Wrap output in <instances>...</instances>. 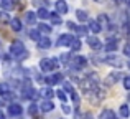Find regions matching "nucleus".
<instances>
[{"label": "nucleus", "instance_id": "3", "mask_svg": "<svg viewBox=\"0 0 130 119\" xmlns=\"http://www.w3.org/2000/svg\"><path fill=\"white\" fill-rule=\"evenodd\" d=\"M104 61H105L107 64H110V66H115V68H124V66H125L124 60L119 58V56H114V55H110V56H107V58H104Z\"/></svg>", "mask_w": 130, "mask_h": 119}, {"label": "nucleus", "instance_id": "25", "mask_svg": "<svg viewBox=\"0 0 130 119\" xmlns=\"http://www.w3.org/2000/svg\"><path fill=\"white\" fill-rule=\"evenodd\" d=\"M7 93H10V84L8 83H0V96H5Z\"/></svg>", "mask_w": 130, "mask_h": 119}, {"label": "nucleus", "instance_id": "21", "mask_svg": "<svg viewBox=\"0 0 130 119\" xmlns=\"http://www.w3.org/2000/svg\"><path fill=\"white\" fill-rule=\"evenodd\" d=\"M28 35H30V38H31V40H35L36 43H38L40 40H41V33H40V30H30V32H28Z\"/></svg>", "mask_w": 130, "mask_h": 119}, {"label": "nucleus", "instance_id": "26", "mask_svg": "<svg viewBox=\"0 0 130 119\" xmlns=\"http://www.w3.org/2000/svg\"><path fill=\"white\" fill-rule=\"evenodd\" d=\"M50 20H51V23H53V25H59V23H61L59 13H51V15H50Z\"/></svg>", "mask_w": 130, "mask_h": 119}, {"label": "nucleus", "instance_id": "14", "mask_svg": "<svg viewBox=\"0 0 130 119\" xmlns=\"http://www.w3.org/2000/svg\"><path fill=\"white\" fill-rule=\"evenodd\" d=\"M36 18H38V17H36L35 12H26L25 20H26V23H28V25H35V23H36Z\"/></svg>", "mask_w": 130, "mask_h": 119}, {"label": "nucleus", "instance_id": "36", "mask_svg": "<svg viewBox=\"0 0 130 119\" xmlns=\"http://www.w3.org/2000/svg\"><path fill=\"white\" fill-rule=\"evenodd\" d=\"M0 22H10V17L7 15L5 12H2L0 13Z\"/></svg>", "mask_w": 130, "mask_h": 119}, {"label": "nucleus", "instance_id": "20", "mask_svg": "<svg viewBox=\"0 0 130 119\" xmlns=\"http://www.w3.org/2000/svg\"><path fill=\"white\" fill-rule=\"evenodd\" d=\"M117 78H122V74L120 73H110L107 76V84H114V83H117Z\"/></svg>", "mask_w": 130, "mask_h": 119}, {"label": "nucleus", "instance_id": "17", "mask_svg": "<svg viewBox=\"0 0 130 119\" xmlns=\"http://www.w3.org/2000/svg\"><path fill=\"white\" fill-rule=\"evenodd\" d=\"M89 28H91L92 33H99L102 30V27L97 23V20H89Z\"/></svg>", "mask_w": 130, "mask_h": 119}, {"label": "nucleus", "instance_id": "42", "mask_svg": "<svg viewBox=\"0 0 130 119\" xmlns=\"http://www.w3.org/2000/svg\"><path fill=\"white\" fill-rule=\"evenodd\" d=\"M84 119H94V117H92L91 114H86V116H84Z\"/></svg>", "mask_w": 130, "mask_h": 119}, {"label": "nucleus", "instance_id": "45", "mask_svg": "<svg viewBox=\"0 0 130 119\" xmlns=\"http://www.w3.org/2000/svg\"><path fill=\"white\" fill-rule=\"evenodd\" d=\"M94 2H102V0H94Z\"/></svg>", "mask_w": 130, "mask_h": 119}, {"label": "nucleus", "instance_id": "46", "mask_svg": "<svg viewBox=\"0 0 130 119\" xmlns=\"http://www.w3.org/2000/svg\"><path fill=\"white\" fill-rule=\"evenodd\" d=\"M128 101H130V96H128Z\"/></svg>", "mask_w": 130, "mask_h": 119}, {"label": "nucleus", "instance_id": "41", "mask_svg": "<svg viewBox=\"0 0 130 119\" xmlns=\"http://www.w3.org/2000/svg\"><path fill=\"white\" fill-rule=\"evenodd\" d=\"M0 119H5V113H3L2 109H0Z\"/></svg>", "mask_w": 130, "mask_h": 119}, {"label": "nucleus", "instance_id": "37", "mask_svg": "<svg viewBox=\"0 0 130 119\" xmlns=\"http://www.w3.org/2000/svg\"><path fill=\"white\" fill-rule=\"evenodd\" d=\"M124 55L127 56V58H130V43H127V45L124 46Z\"/></svg>", "mask_w": 130, "mask_h": 119}, {"label": "nucleus", "instance_id": "22", "mask_svg": "<svg viewBox=\"0 0 130 119\" xmlns=\"http://www.w3.org/2000/svg\"><path fill=\"white\" fill-rule=\"evenodd\" d=\"M2 10H12L13 8V0H0Z\"/></svg>", "mask_w": 130, "mask_h": 119}, {"label": "nucleus", "instance_id": "4", "mask_svg": "<svg viewBox=\"0 0 130 119\" xmlns=\"http://www.w3.org/2000/svg\"><path fill=\"white\" fill-rule=\"evenodd\" d=\"M74 42V36L71 33H63L58 40V46H71Z\"/></svg>", "mask_w": 130, "mask_h": 119}, {"label": "nucleus", "instance_id": "1", "mask_svg": "<svg viewBox=\"0 0 130 119\" xmlns=\"http://www.w3.org/2000/svg\"><path fill=\"white\" fill-rule=\"evenodd\" d=\"M10 55L13 56V58H17V60H25V58H28V51L25 50V45H23L22 42H13L12 45H10Z\"/></svg>", "mask_w": 130, "mask_h": 119}, {"label": "nucleus", "instance_id": "29", "mask_svg": "<svg viewBox=\"0 0 130 119\" xmlns=\"http://www.w3.org/2000/svg\"><path fill=\"white\" fill-rule=\"evenodd\" d=\"M38 30H40V33H50L51 32V27L50 25H46V23H40V25H38Z\"/></svg>", "mask_w": 130, "mask_h": 119}, {"label": "nucleus", "instance_id": "24", "mask_svg": "<svg viewBox=\"0 0 130 119\" xmlns=\"http://www.w3.org/2000/svg\"><path fill=\"white\" fill-rule=\"evenodd\" d=\"M119 113H120L122 117H128L130 116V108H128V104H122L120 109H119Z\"/></svg>", "mask_w": 130, "mask_h": 119}, {"label": "nucleus", "instance_id": "34", "mask_svg": "<svg viewBox=\"0 0 130 119\" xmlns=\"http://www.w3.org/2000/svg\"><path fill=\"white\" fill-rule=\"evenodd\" d=\"M76 33H79V35H86L87 33V30L84 28V27H76V30H74Z\"/></svg>", "mask_w": 130, "mask_h": 119}, {"label": "nucleus", "instance_id": "39", "mask_svg": "<svg viewBox=\"0 0 130 119\" xmlns=\"http://www.w3.org/2000/svg\"><path fill=\"white\" fill-rule=\"evenodd\" d=\"M33 3H35V5H48V2H46V0H33Z\"/></svg>", "mask_w": 130, "mask_h": 119}, {"label": "nucleus", "instance_id": "44", "mask_svg": "<svg viewBox=\"0 0 130 119\" xmlns=\"http://www.w3.org/2000/svg\"><path fill=\"white\" fill-rule=\"evenodd\" d=\"M127 66H128V68H130V61H128V63H127Z\"/></svg>", "mask_w": 130, "mask_h": 119}, {"label": "nucleus", "instance_id": "10", "mask_svg": "<svg viewBox=\"0 0 130 119\" xmlns=\"http://www.w3.org/2000/svg\"><path fill=\"white\" fill-rule=\"evenodd\" d=\"M40 109H41L43 113H50V111L54 109V104L51 103L50 99H44V101H41V104H40Z\"/></svg>", "mask_w": 130, "mask_h": 119}, {"label": "nucleus", "instance_id": "18", "mask_svg": "<svg viewBox=\"0 0 130 119\" xmlns=\"http://www.w3.org/2000/svg\"><path fill=\"white\" fill-rule=\"evenodd\" d=\"M50 15H51V13L48 12V10L44 8V7H40V8H38V13H36V17H38V18H41V20L50 18Z\"/></svg>", "mask_w": 130, "mask_h": 119}, {"label": "nucleus", "instance_id": "8", "mask_svg": "<svg viewBox=\"0 0 130 119\" xmlns=\"http://www.w3.org/2000/svg\"><path fill=\"white\" fill-rule=\"evenodd\" d=\"M87 45L91 46L92 50H101L102 48V43L97 36H87Z\"/></svg>", "mask_w": 130, "mask_h": 119}, {"label": "nucleus", "instance_id": "33", "mask_svg": "<svg viewBox=\"0 0 130 119\" xmlns=\"http://www.w3.org/2000/svg\"><path fill=\"white\" fill-rule=\"evenodd\" d=\"M71 48H73V50H76V51H79V50H81V42L74 38V42H73V45H71Z\"/></svg>", "mask_w": 130, "mask_h": 119}, {"label": "nucleus", "instance_id": "47", "mask_svg": "<svg viewBox=\"0 0 130 119\" xmlns=\"http://www.w3.org/2000/svg\"><path fill=\"white\" fill-rule=\"evenodd\" d=\"M128 7H130V5H128Z\"/></svg>", "mask_w": 130, "mask_h": 119}, {"label": "nucleus", "instance_id": "23", "mask_svg": "<svg viewBox=\"0 0 130 119\" xmlns=\"http://www.w3.org/2000/svg\"><path fill=\"white\" fill-rule=\"evenodd\" d=\"M115 50H117V40H110V42L105 45V51L112 53V51H115Z\"/></svg>", "mask_w": 130, "mask_h": 119}, {"label": "nucleus", "instance_id": "5", "mask_svg": "<svg viewBox=\"0 0 130 119\" xmlns=\"http://www.w3.org/2000/svg\"><path fill=\"white\" fill-rule=\"evenodd\" d=\"M87 66V60L84 56H76L73 60V70H83Z\"/></svg>", "mask_w": 130, "mask_h": 119}, {"label": "nucleus", "instance_id": "35", "mask_svg": "<svg viewBox=\"0 0 130 119\" xmlns=\"http://www.w3.org/2000/svg\"><path fill=\"white\" fill-rule=\"evenodd\" d=\"M124 88H125L127 91H130V76L124 78Z\"/></svg>", "mask_w": 130, "mask_h": 119}, {"label": "nucleus", "instance_id": "7", "mask_svg": "<svg viewBox=\"0 0 130 119\" xmlns=\"http://www.w3.org/2000/svg\"><path fill=\"white\" fill-rule=\"evenodd\" d=\"M22 113H23V108L20 106L18 103H12V104L8 106V114H10V116L15 117V116H20Z\"/></svg>", "mask_w": 130, "mask_h": 119}, {"label": "nucleus", "instance_id": "13", "mask_svg": "<svg viewBox=\"0 0 130 119\" xmlns=\"http://www.w3.org/2000/svg\"><path fill=\"white\" fill-rule=\"evenodd\" d=\"M40 94H41V96L44 98V99H50V101H51V98H53V96H54L56 93H54V91L51 89L50 86H46V88H43V89L40 91Z\"/></svg>", "mask_w": 130, "mask_h": 119}, {"label": "nucleus", "instance_id": "11", "mask_svg": "<svg viewBox=\"0 0 130 119\" xmlns=\"http://www.w3.org/2000/svg\"><path fill=\"white\" fill-rule=\"evenodd\" d=\"M99 119H117V116H115V113L112 109H104L99 114Z\"/></svg>", "mask_w": 130, "mask_h": 119}, {"label": "nucleus", "instance_id": "12", "mask_svg": "<svg viewBox=\"0 0 130 119\" xmlns=\"http://www.w3.org/2000/svg\"><path fill=\"white\" fill-rule=\"evenodd\" d=\"M36 45H38L40 50H48V48L51 46V40L48 38V36H41V40H40Z\"/></svg>", "mask_w": 130, "mask_h": 119}, {"label": "nucleus", "instance_id": "40", "mask_svg": "<svg viewBox=\"0 0 130 119\" xmlns=\"http://www.w3.org/2000/svg\"><path fill=\"white\" fill-rule=\"evenodd\" d=\"M66 25H68V28H69V30H73V32H74V30H76V27H77V25H76V23H74V22H68Z\"/></svg>", "mask_w": 130, "mask_h": 119}, {"label": "nucleus", "instance_id": "16", "mask_svg": "<svg viewBox=\"0 0 130 119\" xmlns=\"http://www.w3.org/2000/svg\"><path fill=\"white\" fill-rule=\"evenodd\" d=\"M76 18L79 20V22H83V23L89 22V15L84 12V10H76Z\"/></svg>", "mask_w": 130, "mask_h": 119}, {"label": "nucleus", "instance_id": "6", "mask_svg": "<svg viewBox=\"0 0 130 119\" xmlns=\"http://www.w3.org/2000/svg\"><path fill=\"white\" fill-rule=\"evenodd\" d=\"M61 80H63V74H61V73H54V74H51V76L44 78V81H46L48 86H53V84L61 83Z\"/></svg>", "mask_w": 130, "mask_h": 119}, {"label": "nucleus", "instance_id": "28", "mask_svg": "<svg viewBox=\"0 0 130 119\" xmlns=\"http://www.w3.org/2000/svg\"><path fill=\"white\" fill-rule=\"evenodd\" d=\"M87 80L91 81L92 84H99V74L97 73H89L87 74Z\"/></svg>", "mask_w": 130, "mask_h": 119}, {"label": "nucleus", "instance_id": "38", "mask_svg": "<svg viewBox=\"0 0 130 119\" xmlns=\"http://www.w3.org/2000/svg\"><path fill=\"white\" fill-rule=\"evenodd\" d=\"M61 109H63L64 114H69V113H71V108L68 106V104H64V103H63V106H61Z\"/></svg>", "mask_w": 130, "mask_h": 119}, {"label": "nucleus", "instance_id": "27", "mask_svg": "<svg viewBox=\"0 0 130 119\" xmlns=\"http://www.w3.org/2000/svg\"><path fill=\"white\" fill-rule=\"evenodd\" d=\"M63 88H64V91H66V93L71 94V96L76 93V91H74V88L71 86V83H68V81H63Z\"/></svg>", "mask_w": 130, "mask_h": 119}, {"label": "nucleus", "instance_id": "9", "mask_svg": "<svg viewBox=\"0 0 130 119\" xmlns=\"http://www.w3.org/2000/svg\"><path fill=\"white\" fill-rule=\"evenodd\" d=\"M56 13H59V15L68 13V3L64 0H58L56 2Z\"/></svg>", "mask_w": 130, "mask_h": 119}, {"label": "nucleus", "instance_id": "32", "mask_svg": "<svg viewBox=\"0 0 130 119\" xmlns=\"http://www.w3.org/2000/svg\"><path fill=\"white\" fill-rule=\"evenodd\" d=\"M36 113H38V106H36L35 103H33V104H30V108H28V114H31V116H35Z\"/></svg>", "mask_w": 130, "mask_h": 119}, {"label": "nucleus", "instance_id": "30", "mask_svg": "<svg viewBox=\"0 0 130 119\" xmlns=\"http://www.w3.org/2000/svg\"><path fill=\"white\" fill-rule=\"evenodd\" d=\"M69 60H71V55H69V53H63V55L59 56V61L63 64H68V63H69Z\"/></svg>", "mask_w": 130, "mask_h": 119}, {"label": "nucleus", "instance_id": "19", "mask_svg": "<svg viewBox=\"0 0 130 119\" xmlns=\"http://www.w3.org/2000/svg\"><path fill=\"white\" fill-rule=\"evenodd\" d=\"M10 27H12V30H15V32H20V30H22V22H20L18 18H12L10 20Z\"/></svg>", "mask_w": 130, "mask_h": 119}, {"label": "nucleus", "instance_id": "31", "mask_svg": "<svg viewBox=\"0 0 130 119\" xmlns=\"http://www.w3.org/2000/svg\"><path fill=\"white\" fill-rule=\"evenodd\" d=\"M56 96L61 99V103H66L68 101V96H66V93H64L63 89H59V91H56Z\"/></svg>", "mask_w": 130, "mask_h": 119}, {"label": "nucleus", "instance_id": "15", "mask_svg": "<svg viewBox=\"0 0 130 119\" xmlns=\"http://www.w3.org/2000/svg\"><path fill=\"white\" fill-rule=\"evenodd\" d=\"M97 23L102 27V28H105V27H109V17L105 15V13H101V15L97 17Z\"/></svg>", "mask_w": 130, "mask_h": 119}, {"label": "nucleus", "instance_id": "43", "mask_svg": "<svg viewBox=\"0 0 130 119\" xmlns=\"http://www.w3.org/2000/svg\"><path fill=\"white\" fill-rule=\"evenodd\" d=\"M125 3H128V5H130V0H125Z\"/></svg>", "mask_w": 130, "mask_h": 119}, {"label": "nucleus", "instance_id": "2", "mask_svg": "<svg viewBox=\"0 0 130 119\" xmlns=\"http://www.w3.org/2000/svg\"><path fill=\"white\" fill-rule=\"evenodd\" d=\"M58 66H59V61L56 58H43L40 61V70H41L43 73H50V71L56 70Z\"/></svg>", "mask_w": 130, "mask_h": 119}]
</instances>
